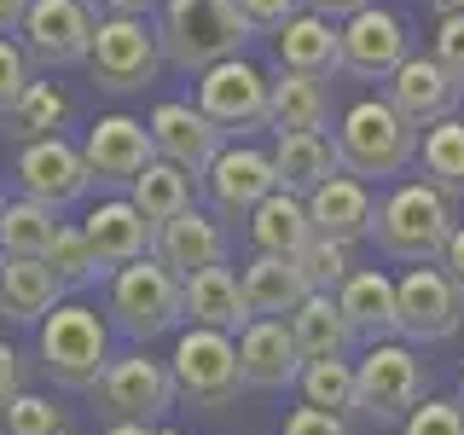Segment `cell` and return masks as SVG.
<instances>
[{
  "label": "cell",
  "mask_w": 464,
  "mask_h": 435,
  "mask_svg": "<svg viewBox=\"0 0 464 435\" xmlns=\"http://www.w3.org/2000/svg\"><path fill=\"white\" fill-rule=\"evenodd\" d=\"M157 435H180V430H163V424H157Z\"/></svg>",
  "instance_id": "52"
},
{
  "label": "cell",
  "mask_w": 464,
  "mask_h": 435,
  "mask_svg": "<svg viewBox=\"0 0 464 435\" xmlns=\"http://www.w3.org/2000/svg\"><path fill=\"white\" fill-rule=\"evenodd\" d=\"M435 12H441V18H453V12H464V0H435Z\"/></svg>",
  "instance_id": "51"
},
{
  "label": "cell",
  "mask_w": 464,
  "mask_h": 435,
  "mask_svg": "<svg viewBox=\"0 0 464 435\" xmlns=\"http://www.w3.org/2000/svg\"><path fill=\"white\" fill-rule=\"evenodd\" d=\"M412 58V29L401 12L389 6H366L343 24V70L360 82H389L395 70Z\"/></svg>",
  "instance_id": "16"
},
{
  "label": "cell",
  "mask_w": 464,
  "mask_h": 435,
  "mask_svg": "<svg viewBox=\"0 0 464 435\" xmlns=\"http://www.w3.org/2000/svg\"><path fill=\"white\" fill-rule=\"evenodd\" d=\"M325 122H331V87H325V76L279 70V76H273V105H267V128H273V134H325Z\"/></svg>",
  "instance_id": "30"
},
{
  "label": "cell",
  "mask_w": 464,
  "mask_h": 435,
  "mask_svg": "<svg viewBox=\"0 0 464 435\" xmlns=\"http://www.w3.org/2000/svg\"><path fill=\"white\" fill-rule=\"evenodd\" d=\"M459 232L453 221V198L430 180H401L395 192L377 203V250L389 261H406V267H435L447 256V238Z\"/></svg>",
  "instance_id": "1"
},
{
  "label": "cell",
  "mask_w": 464,
  "mask_h": 435,
  "mask_svg": "<svg viewBox=\"0 0 464 435\" xmlns=\"http://www.w3.org/2000/svg\"><path fill=\"white\" fill-rule=\"evenodd\" d=\"M302 406H319V412H354V360H314L302 366Z\"/></svg>",
  "instance_id": "36"
},
{
  "label": "cell",
  "mask_w": 464,
  "mask_h": 435,
  "mask_svg": "<svg viewBox=\"0 0 464 435\" xmlns=\"http://www.w3.org/2000/svg\"><path fill=\"white\" fill-rule=\"evenodd\" d=\"M267 105H273V76H261L250 58H227V64L198 76V111L221 134H256V128H267Z\"/></svg>",
  "instance_id": "10"
},
{
  "label": "cell",
  "mask_w": 464,
  "mask_h": 435,
  "mask_svg": "<svg viewBox=\"0 0 464 435\" xmlns=\"http://www.w3.org/2000/svg\"><path fill=\"white\" fill-rule=\"evenodd\" d=\"M418 163H424L430 186H441L447 198H464V116H447V122L424 128Z\"/></svg>",
  "instance_id": "35"
},
{
  "label": "cell",
  "mask_w": 464,
  "mask_h": 435,
  "mask_svg": "<svg viewBox=\"0 0 464 435\" xmlns=\"http://www.w3.org/2000/svg\"><path fill=\"white\" fill-rule=\"evenodd\" d=\"M18 395H29V360L0 337V412H6Z\"/></svg>",
  "instance_id": "44"
},
{
  "label": "cell",
  "mask_w": 464,
  "mask_h": 435,
  "mask_svg": "<svg viewBox=\"0 0 464 435\" xmlns=\"http://www.w3.org/2000/svg\"><path fill=\"white\" fill-rule=\"evenodd\" d=\"M41 372L53 377L58 389L70 395H93V383L111 366V325L99 319V308L87 302H58V308L41 319V337H35Z\"/></svg>",
  "instance_id": "3"
},
{
  "label": "cell",
  "mask_w": 464,
  "mask_h": 435,
  "mask_svg": "<svg viewBox=\"0 0 464 435\" xmlns=\"http://www.w3.org/2000/svg\"><path fill=\"white\" fill-rule=\"evenodd\" d=\"M29 6H35V0H0V35H18L24 18H29Z\"/></svg>",
  "instance_id": "49"
},
{
  "label": "cell",
  "mask_w": 464,
  "mask_h": 435,
  "mask_svg": "<svg viewBox=\"0 0 464 435\" xmlns=\"http://www.w3.org/2000/svg\"><path fill=\"white\" fill-rule=\"evenodd\" d=\"M105 435H157V430H151V424H111Z\"/></svg>",
  "instance_id": "50"
},
{
  "label": "cell",
  "mask_w": 464,
  "mask_h": 435,
  "mask_svg": "<svg viewBox=\"0 0 464 435\" xmlns=\"http://www.w3.org/2000/svg\"><path fill=\"white\" fill-rule=\"evenodd\" d=\"M151 145H157V157L163 163H174V169H186V174H209V163L227 151V134L203 116L192 99H163V105L151 111Z\"/></svg>",
  "instance_id": "17"
},
{
  "label": "cell",
  "mask_w": 464,
  "mask_h": 435,
  "mask_svg": "<svg viewBox=\"0 0 464 435\" xmlns=\"http://www.w3.org/2000/svg\"><path fill=\"white\" fill-rule=\"evenodd\" d=\"M430 401V366L412 343H372L354 360V412L366 424H406Z\"/></svg>",
  "instance_id": "6"
},
{
  "label": "cell",
  "mask_w": 464,
  "mask_h": 435,
  "mask_svg": "<svg viewBox=\"0 0 464 435\" xmlns=\"http://www.w3.org/2000/svg\"><path fill=\"white\" fill-rule=\"evenodd\" d=\"M366 6H377V0H308V12H319V18H331V24H348Z\"/></svg>",
  "instance_id": "46"
},
{
  "label": "cell",
  "mask_w": 464,
  "mask_h": 435,
  "mask_svg": "<svg viewBox=\"0 0 464 435\" xmlns=\"http://www.w3.org/2000/svg\"><path fill=\"white\" fill-rule=\"evenodd\" d=\"M273 58H279V70H296V76H331V70H343V24L302 12L273 35Z\"/></svg>",
  "instance_id": "25"
},
{
  "label": "cell",
  "mask_w": 464,
  "mask_h": 435,
  "mask_svg": "<svg viewBox=\"0 0 464 435\" xmlns=\"http://www.w3.org/2000/svg\"><path fill=\"white\" fill-rule=\"evenodd\" d=\"M308 221H314V238H337V244L372 238L377 227L372 186L360 174H331L319 192H308Z\"/></svg>",
  "instance_id": "22"
},
{
  "label": "cell",
  "mask_w": 464,
  "mask_h": 435,
  "mask_svg": "<svg viewBox=\"0 0 464 435\" xmlns=\"http://www.w3.org/2000/svg\"><path fill=\"white\" fill-rule=\"evenodd\" d=\"M186 319L203 331H227V337H238L244 325H250V302H244V273L232 267H203L186 279Z\"/></svg>",
  "instance_id": "24"
},
{
  "label": "cell",
  "mask_w": 464,
  "mask_h": 435,
  "mask_svg": "<svg viewBox=\"0 0 464 435\" xmlns=\"http://www.w3.org/2000/svg\"><path fill=\"white\" fill-rule=\"evenodd\" d=\"M273 192H279V169H273V151H256V145H227L209 163V174H203L209 215H221V221L256 215Z\"/></svg>",
  "instance_id": "15"
},
{
  "label": "cell",
  "mask_w": 464,
  "mask_h": 435,
  "mask_svg": "<svg viewBox=\"0 0 464 435\" xmlns=\"http://www.w3.org/2000/svg\"><path fill=\"white\" fill-rule=\"evenodd\" d=\"M0 203H6V198H0Z\"/></svg>",
  "instance_id": "55"
},
{
  "label": "cell",
  "mask_w": 464,
  "mask_h": 435,
  "mask_svg": "<svg viewBox=\"0 0 464 435\" xmlns=\"http://www.w3.org/2000/svg\"><path fill=\"white\" fill-rule=\"evenodd\" d=\"M157 41H163V58L174 70L203 76V70L227 64V58H244L250 24H244L238 0H163Z\"/></svg>",
  "instance_id": "2"
},
{
  "label": "cell",
  "mask_w": 464,
  "mask_h": 435,
  "mask_svg": "<svg viewBox=\"0 0 464 435\" xmlns=\"http://www.w3.org/2000/svg\"><path fill=\"white\" fill-rule=\"evenodd\" d=\"M58 209L35 198H6L0 203V256L6 261H47L53 238H58Z\"/></svg>",
  "instance_id": "32"
},
{
  "label": "cell",
  "mask_w": 464,
  "mask_h": 435,
  "mask_svg": "<svg viewBox=\"0 0 464 435\" xmlns=\"http://www.w3.org/2000/svg\"><path fill=\"white\" fill-rule=\"evenodd\" d=\"M82 157H87V174H93V186H111V192H134V180L145 169L157 163V145H151V128L140 122V116H99L93 128H87L82 140Z\"/></svg>",
  "instance_id": "14"
},
{
  "label": "cell",
  "mask_w": 464,
  "mask_h": 435,
  "mask_svg": "<svg viewBox=\"0 0 464 435\" xmlns=\"http://www.w3.org/2000/svg\"><path fill=\"white\" fill-rule=\"evenodd\" d=\"M337 308L348 314L354 337L366 343H395L401 337V290L383 267H354L337 290Z\"/></svg>",
  "instance_id": "23"
},
{
  "label": "cell",
  "mask_w": 464,
  "mask_h": 435,
  "mask_svg": "<svg viewBox=\"0 0 464 435\" xmlns=\"http://www.w3.org/2000/svg\"><path fill=\"white\" fill-rule=\"evenodd\" d=\"M435 64L464 87V12H453V18L435 24Z\"/></svg>",
  "instance_id": "42"
},
{
  "label": "cell",
  "mask_w": 464,
  "mask_h": 435,
  "mask_svg": "<svg viewBox=\"0 0 464 435\" xmlns=\"http://www.w3.org/2000/svg\"><path fill=\"white\" fill-rule=\"evenodd\" d=\"M70 122V93L58 82H41L35 76V87L12 105V116H6V134L18 140V145H35V140H53L58 128Z\"/></svg>",
  "instance_id": "34"
},
{
  "label": "cell",
  "mask_w": 464,
  "mask_h": 435,
  "mask_svg": "<svg viewBox=\"0 0 464 435\" xmlns=\"http://www.w3.org/2000/svg\"><path fill=\"white\" fill-rule=\"evenodd\" d=\"M105 314H111V325L122 331L128 343L145 348L151 337H169V331L186 319V279H174L157 256H145V261H134V267L111 273Z\"/></svg>",
  "instance_id": "5"
},
{
  "label": "cell",
  "mask_w": 464,
  "mask_h": 435,
  "mask_svg": "<svg viewBox=\"0 0 464 435\" xmlns=\"http://www.w3.org/2000/svg\"><path fill=\"white\" fill-rule=\"evenodd\" d=\"M308 296H314V285L302 273V261L250 256V267H244V302H250L256 319H290Z\"/></svg>",
  "instance_id": "27"
},
{
  "label": "cell",
  "mask_w": 464,
  "mask_h": 435,
  "mask_svg": "<svg viewBox=\"0 0 464 435\" xmlns=\"http://www.w3.org/2000/svg\"><path fill=\"white\" fill-rule=\"evenodd\" d=\"M314 244V221H308V198L296 192H273L261 209L250 215V250L256 256H279V261H296L302 250Z\"/></svg>",
  "instance_id": "28"
},
{
  "label": "cell",
  "mask_w": 464,
  "mask_h": 435,
  "mask_svg": "<svg viewBox=\"0 0 464 435\" xmlns=\"http://www.w3.org/2000/svg\"><path fill=\"white\" fill-rule=\"evenodd\" d=\"M459 406H464V377H459Z\"/></svg>",
  "instance_id": "53"
},
{
  "label": "cell",
  "mask_w": 464,
  "mask_h": 435,
  "mask_svg": "<svg viewBox=\"0 0 464 435\" xmlns=\"http://www.w3.org/2000/svg\"><path fill=\"white\" fill-rule=\"evenodd\" d=\"M47 267L64 279V290H76L87 279H99V256H93V244H87V232L82 227H58V238H53V250H47Z\"/></svg>",
  "instance_id": "37"
},
{
  "label": "cell",
  "mask_w": 464,
  "mask_h": 435,
  "mask_svg": "<svg viewBox=\"0 0 464 435\" xmlns=\"http://www.w3.org/2000/svg\"><path fill=\"white\" fill-rule=\"evenodd\" d=\"M279 435H354L348 430V418L337 412H319V406H296V412L285 418V430Z\"/></svg>",
  "instance_id": "45"
},
{
  "label": "cell",
  "mask_w": 464,
  "mask_h": 435,
  "mask_svg": "<svg viewBox=\"0 0 464 435\" xmlns=\"http://www.w3.org/2000/svg\"><path fill=\"white\" fill-rule=\"evenodd\" d=\"M383 99H389V105H395L412 128H435V122H447V116H453V105L464 99V87L447 76L441 64H435V53H430V58L412 53V58L395 70V76H389V93H383Z\"/></svg>",
  "instance_id": "21"
},
{
  "label": "cell",
  "mask_w": 464,
  "mask_h": 435,
  "mask_svg": "<svg viewBox=\"0 0 464 435\" xmlns=\"http://www.w3.org/2000/svg\"><path fill=\"white\" fill-rule=\"evenodd\" d=\"M238 12L250 29H285L290 18L308 12V0H238Z\"/></svg>",
  "instance_id": "43"
},
{
  "label": "cell",
  "mask_w": 464,
  "mask_h": 435,
  "mask_svg": "<svg viewBox=\"0 0 464 435\" xmlns=\"http://www.w3.org/2000/svg\"><path fill=\"white\" fill-rule=\"evenodd\" d=\"M180 401V389H174V372L169 360L145 354V348H134V354H116L105 377L93 383V406L99 412H111V424H163V412Z\"/></svg>",
  "instance_id": "7"
},
{
  "label": "cell",
  "mask_w": 464,
  "mask_h": 435,
  "mask_svg": "<svg viewBox=\"0 0 464 435\" xmlns=\"http://www.w3.org/2000/svg\"><path fill=\"white\" fill-rule=\"evenodd\" d=\"M302 261V273H308V285L314 290H325V296H337L343 279L354 273V244H337V238H314L308 250L296 256Z\"/></svg>",
  "instance_id": "39"
},
{
  "label": "cell",
  "mask_w": 464,
  "mask_h": 435,
  "mask_svg": "<svg viewBox=\"0 0 464 435\" xmlns=\"http://www.w3.org/2000/svg\"><path fill=\"white\" fill-rule=\"evenodd\" d=\"M0 267H6V256H0Z\"/></svg>",
  "instance_id": "54"
},
{
  "label": "cell",
  "mask_w": 464,
  "mask_h": 435,
  "mask_svg": "<svg viewBox=\"0 0 464 435\" xmlns=\"http://www.w3.org/2000/svg\"><path fill=\"white\" fill-rule=\"evenodd\" d=\"M418 128L389 105V99H354L343 111V128H337V151H343V169L360 174V180H389V174L412 169L418 163Z\"/></svg>",
  "instance_id": "4"
},
{
  "label": "cell",
  "mask_w": 464,
  "mask_h": 435,
  "mask_svg": "<svg viewBox=\"0 0 464 435\" xmlns=\"http://www.w3.org/2000/svg\"><path fill=\"white\" fill-rule=\"evenodd\" d=\"M441 273L453 279L459 290H464V221H459V232L447 238V256H441Z\"/></svg>",
  "instance_id": "48"
},
{
  "label": "cell",
  "mask_w": 464,
  "mask_h": 435,
  "mask_svg": "<svg viewBox=\"0 0 464 435\" xmlns=\"http://www.w3.org/2000/svg\"><path fill=\"white\" fill-rule=\"evenodd\" d=\"M290 337H296L302 360H348L354 354V325H348V314L337 308V296H325V290H314L308 302H302L296 314H290Z\"/></svg>",
  "instance_id": "31"
},
{
  "label": "cell",
  "mask_w": 464,
  "mask_h": 435,
  "mask_svg": "<svg viewBox=\"0 0 464 435\" xmlns=\"http://www.w3.org/2000/svg\"><path fill=\"white\" fill-rule=\"evenodd\" d=\"M0 435H70V418L53 406V395H18L0 412Z\"/></svg>",
  "instance_id": "38"
},
{
  "label": "cell",
  "mask_w": 464,
  "mask_h": 435,
  "mask_svg": "<svg viewBox=\"0 0 464 435\" xmlns=\"http://www.w3.org/2000/svg\"><path fill=\"white\" fill-rule=\"evenodd\" d=\"M192 180H198V174H186V169H174V163L157 157V163L134 180V192H128V198L140 203V215L151 227H163V221H174V215L198 209V203H192Z\"/></svg>",
  "instance_id": "33"
},
{
  "label": "cell",
  "mask_w": 464,
  "mask_h": 435,
  "mask_svg": "<svg viewBox=\"0 0 464 435\" xmlns=\"http://www.w3.org/2000/svg\"><path fill=\"white\" fill-rule=\"evenodd\" d=\"M35 87V64H29V53H24V41H12V35H0V122L12 116V105Z\"/></svg>",
  "instance_id": "40"
},
{
  "label": "cell",
  "mask_w": 464,
  "mask_h": 435,
  "mask_svg": "<svg viewBox=\"0 0 464 435\" xmlns=\"http://www.w3.org/2000/svg\"><path fill=\"white\" fill-rule=\"evenodd\" d=\"M238 366H244V389H290L302 383V348L290 337V319H250L238 331Z\"/></svg>",
  "instance_id": "20"
},
{
  "label": "cell",
  "mask_w": 464,
  "mask_h": 435,
  "mask_svg": "<svg viewBox=\"0 0 464 435\" xmlns=\"http://www.w3.org/2000/svg\"><path fill=\"white\" fill-rule=\"evenodd\" d=\"M58 302H64V279L47 261H6L0 267V319L6 325H41Z\"/></svg>",
  "instance_id": "26"
},
{
  "label": "cell",
  "mask_w": 464,
  "mask_h": 435,
  "mask_svg": "<svg viewBox=\"0 0 464 435\" xmlns=\"http://www.w3.org/2000/svg\"><path fill=\"white\" fill-rule=\"evenodd\" d=\"M273 169H279V186L296 192V198L319 192L331 174H348L343 151H337V134H279V145H273Z\"/></svg>",
  "instance_id": "29"
},
{
  "label": "cell",
  "mask_w": 464,
  "mask_h": 435,
  "mask_svg": "<svg viewBox=\"0 0 464 435\" xmlns=\"http://www.w3.org/2000/svg\"><path fill=\"white\" fill-rule=\"evenodd\" d=\"M169 372H174L180 401H192V406H227V401L244 389L238 337H227V331H203V325H186L180 337H174Z\"/></svg>",
  "instance_id": "8"
},
{
  "label": "cell",
  "mask_w": 464,
  "mask_h": 435,
  "mask_svg": "<svg viewBox=\"0 0 464 435\" xmlns=\"http://www.w3.org/2000/svg\"><path fill=\"white\" fill-rule=\"evenodd\" d=\"M18 35H24V53L35 70H70V64H87L99 18L87 0H35Z\"/></svg>",
  "instance_id": "11"
},
{
  "label": "cell",
  "mask_w": 464,
  "mask_h": 435,
  "mask_svg": "<svg viewBox=\"0 0 464 435\" xmlns=\"http://www.w3.org/2000/svg\"><path fill=\"white\" fill-rule=\"evenodd\" d=\"M395 290H401V343L430 348L464 331V290L441 273V261L435 267H406Z\"/></svg>",
  "instance_id": "12"
},
{
  "label": "cell",
  "mask_w": 464,
  "mask_h": 435,
  "mask_svg": "<svg viewBox=\"0 0 464 435\" xmlns=\"http://www.w3.org/2000/svg\"><path fill=\"white\" fill-rule=\"evenodd\" d=\"M82 232H87V244H93V256H99V273H122V267H134V261H145L157 250V227L140 215L134 198L93 203Z\"/></svg>",
  "instance_id": "18"
},
{
  "label": "cell",
  "mask_w": 464,
  "mask_h": 435,
  "mask_svg": "<svg viewBox=\"0 0 464 435\" xmlns=\"http://www.w3.org/2000/svg\"><path fill=\"white\" fill-rule=\"evenodd\" d=\"M227 227H221V215H209V209H186V215H174V221L157 227V261L174 273V279H192V273L203 267H227Z\"/></svg>",
  "instance_id": "19"
},
{
  "label": "cell",
  "mask_w": 464,
  "mask_h": 435,
  "mask_svg": "<svg viewBox=\"0 0 464 435\" xmlns=\"http://www.w3.org/2000/svg\"><path fill=\"white\" fill-rule=\"evenodd\" d=\"M12 180H18V198H35V203H47V209H70L76 198H87L93 174H87V157H82L76 140L53 134V140L18 145Z\"/></svg>",
  "instance_id": "13"
},
{
  "label": "cell",
  "mask_w": 464,
  "mask_h": 435,
  "mask_svg": "<svg viewBox=\"0 0 464 435\" xmlns=\"http://www.w3.org/2000/svg\"><path fill=\"white\" fill-rule=\"evenodd\" d=\"M163 41L145 18H99V35H93V53H87V76L105 93H140V87L157 82L163 70Z\"/></svg>",
  "instance_id": "9"
},
{
  "label": "cell",
  "mask_w": 464,
  "mask_h": 435,
  "mask_svg": "<svg viewBox=\"0 0 464 435\" xmlns=\"http://www.w3.org/2000/svg\"><path fill=\"white\" fill-rule=\"evenodd\" d=\"M87 6H93V18H145L151 0H87Z\"/></svg>",
  "instance_id": "47"
},
{
  "label": "cell",
  "mask_w": 464,
  "mask_h": 435,
  "mask_svg": "<svg viewBox=\"0 0 464 435\" xmlns=\"http://www.w3.org/2000/svg\"><path fill=\"white\" fill-rule=\"evenodd\" d=\"M401 435H464V406L459 401H424L412 418L401 424Z\"/></svg>",
  "instance_id": "41"
}]
</instances>
